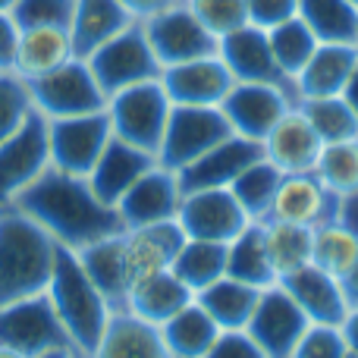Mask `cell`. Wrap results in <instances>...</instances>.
Instances as JSON below:
<instances>
[{
	"mask_svg": "<svg viewBox=\"0 0 358 358\" xmlns=\"http://www.w3.org/2000/svg\"><path fill=\"white\" fill-rule=\"evenodd\" d=\"M22 214H29L48 236L63 248L82 252L92 242H101L113 233H123L117 208L104 204L85 176L63 173L57 167H48L22 195L16 204Z\"/></svg>",
	"mask_w": 358,
	"mask_h": 358,
	"instance_id": "1",
	"label": "cell"
},
{
	"mask_svg": "<svg viewBox=\"0 0 358 358\" xmlns=\"http://www.w3.org/2000/svg\"><path fill=\"white\" fill-rule=\"evenodd\" d=\"M57 242L19 208L0 210V305L48 289Z\"/></svg>",
	"mask_w": 358,
	"mask_h": 358,
	"instance_id": "2",
	"label": "cell"
},
{
	"mask_svg": "<svg viewBox=\"0 0 358 358\" xmlns=\"http://www.w3.org/2000/svg\"><path fill=\"white\" fill-rule=\"evenodd\" d=\"M48 299L54 305L57 317H60L63 330H66L69 343H73V352H92L98 346V340L104 336L113 311L107 305V299L101 296V289L92 283V277L85 273V267H82L79 255L73 248L57 245Z\"/></svg>",
	"mask_w": 358,
	"mask_h": 358,
	"instance_id": "3",
	"label": "cell"
},
{
	"mask_svg": "<svg viewBox=\"0 0 358 358\" xmlns=\"http://www.w3.org/2000/svg\"><path fill=\"white\" fill-rule=\"evenodd\" d=\"M31 107L44 120H63V117H82V113L107 110V94L101 92L94 73L82 57L60 63L57 69L35 79H25Z\"/></svg>",
	"mask_w": 358,
	"mask_h": 358,
	"instance_id": "4",
	"label": "cell"
},
{
	"mask_svg": "<svg viewBox=\"0 0 358 358\" xmlns=\"http://www.w3.org/2000/svg\"><path fill=\"white\" fill-rule=\"evenodd\" d=\"M0 346L25 358H41L50 352H73L66 330L57 317L48 289L0 305Z\"/></svg>",
	"mask_w": 358,
	"mask_h": 358,
	"instance_id": "5",
	"label": "cell"
},
{
	"mask_svg": "<svg viewBox=\"0 0 358 358\" xmlns=\"http://www.w3.org/2000/svg\"><path fill=\"white\" fill-rule=\"evenodd\" d=\"M88 69L94 73L101 92L110 94L123 92V88L142 85V82L161 79L164 66L151 50V41L145 35L142 19H136L132 25H126L120 35H113L107 44H101L92 57H88Z\"/></svg>",
	"mask_w": 358,
	"mask_h": 358,
	"instance_id": "6",
	"label": "cell"
},
{
	"mask_svg": "<svg viewBox=\"0 0 358 358\" xmlns=\"http://www.w3.org/2000/svg\"><path fill=\"white\" fill-rule=\"evenodd\" d=\"M170 110H173V101L167 98L161 79L123 88L107 98V117H110L113 136L155 157L161 148L164 129H167Z\"/></svg>",
	"mask_w": 358,
	"mask_h": 358,
	"instance_id": "7",
	"label": "cell"
},
{
	"mask_svg": "<svg viewBox=\"0 0 358 358\" xmlns=\"http://www.w3.org/2000/svg\"><path fill=\"white\" fill-rule=\"evenodd\" d=\"M229 136H233V126L227 123L220 107L173 104L167 129H164V138H161V148H157V164L179 173L182 167H189L204 151H210L214 145H220Z\"/></svg>",
	"mask_w": 358,
	"mask_h": 358,
	"instance_id": "8",
	"label": "cell"
},
{
	"mask_svg": "<svg viewBox=\"0 0 358 358\" xmlns=\"http://www.w3.org/2000/svg\"><path fill=\"white\" fill-rule=\"evenodd\" d=\"M50 167L48 120L38 110L25 117V123L0 142V210L13 208L16 198Z\"/></svg>",
	"mask_w": 358,
	"mask_h": 358,
	"instance_id": "9",
	"label": "cell"
},
{
	"mask_svg": "<svg viewBox=\"0 0 358 358\" xmlns=\"http://www.w3.org/2000/svg\"><path fill=\"white\" fill-rule=\"evenodd\" d=\"M110 138H113V129H110L107 110L48 120L50 167L73 176H88Z\"/></svg>",
	"mask_w": 358,
	"mask_h": 358,
	"instance_id": "10",
	"label": "cell"
},
{
	"mask_svg": "<svg viewBox=\"0 0 358 358\" xmlns=\"http://www.w3.org/2000/svg\"><path fill=\"white\" fill-rule=\"evenodd\" d=\"M142 25L151 41V50H155V57L161 60L164 69L185 60L217 54V38L204 29L201 19L192 13V6L185 0L142 19Z\"/></svg>",
	"mask_w": 358,
	"mask_h": 358,
	"instance_id": "11",
	"label": "cell"
},
{
	"mask_svg": "<svg viewBox=\"0 0 358 358\" xmlns=\"http://www.w3.org/2000/svg\"><path fill=\"white\" fill-rule=\"evenodd\" d=\"M296 104V92L286 85L271 82H236L229 94L223 98L220 110L236 136L264 142V136L280 123L289 107Z\"/></svg>",
	"mask_w": 358,
	"mask_h": 358,
	"instance_id": "12",
	"label": "cell"
},
{
	"mask_svg": "<svg viewBox=\"0 0 358 358\" xmlns=\"http://www.w3.org/2000/svg\"><path fill=\"white\" fill-rule=\"evenodd\" d=\"M176 223L185 239H208V242H233L248 227V214L229 189H201L185 192L179 204Z\"/></svg>",
	"mask_w": 358,
	"mask_h": 358,
	"instance_id": "13",
	"label": "cell"
},
{
	"mask_svg": "<svg viewBox=\"0 0 358 358\" xmlns=\"http://www.w3.org/2000/svg\"><path fill=\"white\" fill-rule=\"evenodd\" d=\"M308 324L311 321L296 305V299L280 283H273L261 292L245 334L258 343L267 358H289L292 349L302 340V334L308 330Z\"/></svg>",
	"mask_w": 358,
	"mask_h": 358,
	"instance_id": "14",
	"label": "cell"
},
{
	"mask_svg": "<svg viewBox=\"0 0 358 358\" xmlns=\"http://www.w3.org/2000/svg\"><path fill=\"white\" fill-rule=\"evenodd\" d=\"M340 201L343 198L334 195L317 179L315 170L311 173H283L267 220H283L296 223V227L317 229L340 217Z\"/></svg>",
	"mask_w": 358,
	"mask_h": 358,
	"instance_id": "15",
	"label": "cell"
},
{
	"mask_svg": "<svg viewBox=\"0 0 358 358\" xmlns=\"http://www.w3.org/2000/svg\"><path fill=\"white\" fill-rule=\"evenodd\" d=\"M179 204H182L179 176L173 170L155 164V167H151L148 173L138 176L136 185L117 201V214H120V220H123L126 229L155 227V223L176 220Z\"/></svg>",
	"mask_w": 358,
	"mask_h": 358,
	"instance_id": "16",
	"label": "cell"
},
{
	"mask_svg": "<svg viewBox=\"0 0 358 358\" xmlns=\"http://www.w3.org/2000/svg\"><path fill=\"white\" fill-rule=\"evenodd\" d=\"M161 85L173 104L182 107H220L229 88L236 85L233 73L217 54L185 60L161 73Z\"/></svg>",
	"mask_w": 358,
	"mask_h": 358,
	"instance_id": "17",
	"label": "cell"
},
{
	"mask_svg": "<svg viewBox=\"0 0 358 358\" xmlns=\"http://www.w3.org/2000/svg\"><path fill=\"white\" fill-rule=\"evenodd\" d=\"M217 57L227 63L236 82H271V85L292 88V79H286L283 69L277 66L271 50V38L264 29L245 22L242 29L217 38ZM296 92V88H292ZM299 101V98H296Z\"/></svg>",
	"mask_w": 358,
	"mask_h": 358,
	"instance_id": "18",
	"label": "cell"
},
{
	"mask_svg": "<svg viewBox=\"0 0 358 358\" xmlns=\"http://www.w3.org/2000/svg\"><path fill=\"white\" fill-rule=\"evenodd\" d=\"M258 157H264L261 142L242 136H229L220 145H214L210 151H204L198 161H192L189 167L179 170V185L185 192H201V189H229L236 182V176L245 167H252Z\"/></svg>",
	"mask_w": 358,
	"mask_h": 358,
	"instance_id": "19",
	"label": "cell"
},
{
	"mask_svg": "<svg viewBox=\"0 0 358 358\" xmlns=\"http://www.w3.org/2000/svg\"><path fill=\"white\" fill-rule=\"evenodd\" d=\"M321 148L324 142L311 129L299 104H292L261 142L264 161H271L280 173H311L317 157H321Z\"/></svg>",
	"mask_w": 358,
	"mask_h": 358,
	"instance_id": "20",
	"label": "cell"
},
{
	"mask_svg": "<svg viewBox=\"0 0 358 358\" xmlns=\"http://www.w3.org/2000/svg\"><path fill=\"white\" fill-rule=\"evenodd\" d=\"M286 292L296 299V305L305 311L311 324H336L343 327L349 315V299L346 289L336 277H330L327 271H321L317 264H305L299 271L286 273L280 280Z\"/></svg>",
	"mask_w": 358,
	"mask_h": 358,
	"instance_id": "21",
	"label": "cell"
},
{
	"mask_svg": "<svg viewBox=\"0 0 358 358\" xmlns=\"http://www.w3.org/2000/svg\"><path fill=\"white\" fill-rule=\"evenodd\" d=\"M182 242L185 236L176 220L123 229V261H126V273H129V286H136L138 280L151 277V273L167 271Z\"/></svg>",
	"mask_w": 358,
	"mask_h": 358,
	"instance_id": "22",
	"label": "cell"
},
{
	"mask_svg": "<svg viewBox=\"0 0 358 358\" xmlns=\"http://www.w3.org/2000/svg\"><path fill=\"white\" fill-rule=\"evenodd\" d=\"M155 164H157L155 155H148V151H142V148H136V145L113 136L85 179L101 201L117 208V201L136 185V179L142 173H148Z\"/></svg>",
	"mask_w": 358,
	"mask_h": 358,
	"instance_id": "23",
	"label": "cell"
},
{
	"mask_svg": "<svg viewBox=\"0 0 358 358\" xmlns=\"http://www.w3.org/2000/svg\"><path fill=\"white\" fill-rule=\"evenodd\" d=\"M73 358H173L161 336V327L136 317L132 311H113L104 336L85 355Z\"/></svg>",
	"mask_w": 358,
	"mask_h": 358,
	"instance_id": "24",
	"label": "cell"
},
{
	"mask_svg": "<svg viewBox=\"0 0 358 358\" xmlns=\"http://www.w3.org/2000/svg\"><path fill=\"white\" fill-rule=\"evenodd\" d=\"M358 63L355 44H317L315 54L308 57L299 76L292 79L296 98H330V94H343L349 76H352Z\"/></svg>",
	"mask_w": 358,
	"mask_h": 358,
	"instance_id": "25",
	"label": "cell"
},
{
	"mask_svg": "<svg viewBox=\"0 0 358 358\" xmlns=\"http://www.w3.org/2000/svg\"><path fill=\"white\" fill-rule=\"evenodd\" d=\"M132 22H136L132 13L120 0H76L73 22H69L73 54L88 60L101 44H107Z\"/></svg>",
	"mask_w": 358,
	"mask_h": 358,
	"instance_id": "26",
	"label": "cell"
},
{
	"mask_svg": "<svg viewBox=\"0 0 358 358\" xmlns=\"http://www.w3.org/2000/svg\"><path fill=\"white\" fill-rule=\"evenodd\" d=\"M76 255H79L85 273L92 277V283L107 299L110 311H126L132 286H129V273H126V261H123V233H113L101 242H92V245H85Z\"/></svg>",
	"mask_w": 358,
	"mask_h": 358,
	"instance_id": "27",
	"label": "cell"
},
{
	"mask_svg": "<svg viewBox=\"0 0 358 358\" xmlns=\"http://www.w3.org/2000/svg\"><path fill=\"white\" fill-rule=\"evenodd\" d=\"M73 38L69 29L60 25H35V29H19L16 41V60H13V73L22 79H35L60 63L73 60Z\"/></svg>",
	"mask_w": 358,
	"mask_h": 358,
	"instance_id": "28",
	"label": "cell"
},
{
	"mask_svg": "<svg viewBox=\"0 0 358 358\" xmlns=\"http://www.w3.org/2000/svg\"><path fill=\"white\" fill-rule=\"evenodd\" d=\"M192 299H195V292L167 267V271L151 273V277L138 280V283L132 286L126 311H132L136 317L155 324V327H161V324L170 321L179 308H185Z\"/></svg>",
	"mask_w": 358,
	"mask_h": 358,
	"instance_id": "29",
	"label": "cell"
},
{
	"mask_svg": "<svg viewBox=\"0 0 358 358\" xmlns=\"http://www.w3.org/2000/svg\"><path fill=\"white\" fill-rule=\"evenodd\" d=\"M261 292L264 289L248 286L236 277H220L208 289L198 292L195 302L214 317L220 330H245L255 315V305H258Z\"/></svg>",
	"mask_w": 358,
	"mask_h": 358,
	"instance_id": "30",
	"label": "cell"
},
{
	"mask_svg": "<svg viewBox=\"0 0 358 358\" xmlns=\"http://www.w3.org/2000/svg\"><path fill=\"white\" fill-rule=\"evenodd\" d=\"M161 336L173 358H204L214 340L220 336L217 321L192 299L185 308H179L170 321L161 324Z\"/></svg>",
	"mask_w": 358,
	"mask_h": 358,
	"instance_id": "31",
	"label": "cell"
},
{
	"mask_svg": "<svg viewBox=\"0 0 358 358\" xmlns=\"http://www.w3.org/2000/svg\"><path fill=\"white\" fill-rule=\"evenodd\" d=\"M227 277H236L258 289L277 283V273H273L264 245V223L252 220L233 242H227Z\"/></svg>",
	"mask_w": 358,
	"mask_h": 358,
	"instance_id": "32",
	"label": "cell"
},
{
	"mask_svg": "<svg viewBox=\"0 0 358 358\" xmlns=\"http://www.w3.org/2000/svg\"><path fill=\"white\" fill-rule=\"evenodd\" d=\"M299 19L321 44L358 41V6L352 0H299Z\"/></svg>",
	"mask_w": 358,
	"mask_h": 358,
	"instance_id": "33",
	"label": "cell"
},
{
	"mask_svg": "<svg viewBox=\"0 0 358 358\" xmlns=\"http://www.w3.org/2000/svg\"><path fill=\"white\" fill-rule=\"evenodd\" d=\"M170 271L198 296L210 283L227 277V245L223 242H208V239H185L179 245Z\"/></svg>",
	"mask_w": 358,
	"mask_h": 358,
	"instance_id": "34",
	"label": "cell"
},
{
	"mask_svg": "<svg viewBox=\"0 0 358 358\" xmlns=\"http://www.w3.org/2000/svg\"><path fill=\"white\" fill-rule=\"evenodd\" d=\"M311 264H317L343 283L358 267V233L340 217L317 227L311 239Z\"/></svg>",
	"mask_w": 358,
	"mask_h": 358,
	"instance_id": "35",
	"label": "cell"
},
{
	"mask_svg": "<svg viewBox=\"0 0 358 358\" xmlns=\"http://www.w3.org/2000/svg\"><path fill=\"white\" fill-rule=\"evenodd\" d=\"M311 239H315V229L308 227H296V223H283V220H264V245H267V258H271L273 273H277V283L286 273L311 264Z\"/></svg>",
	"mask_w": 358,
	"mask_h": 358,
	"instance_id": "36",
	"label": "cell"
},
{
	"mask_svg": "<svg viewBox=\"0 0 358 358\" xmlns=\"http://www.w3.org/2000/svg\"><path fill=\"white\" fill-rule=\"evenodd\" d=\"M299 110L305 113V120L311 123V129L317 132L324 145L334 142H349L358 138V113L346 104L343 94H330V98H305L296 101Z\"/></svg>",
	"mask_w": 358,
	"mask_h": 358,
	"instance_id": "37",
	"label": "cell"
},
{
	"mask_svg": "<svg viewBox=\"0 0 358 358\" xmlns=\"http://www.w3.org/2000/svg\"><path fill=\"white\" fill-rule=\"evenodd\" d=\"M280 179H283V173H280L271 161L258 157L252 167H245L239 176H236V182L229 185V192H233L236 201L242 204L248 220L264 223L267 214H271L273 195H277V189H280Z\"/></svg>",
	"mask_w": 358,
	"mask_h": 358,
	"instance_id": "38",
	"label": "cell"
},
{
	"mask_svg": "<svg viewBox=\"0 0 358 358\" xmlns=\"http://www.w3.org/2000/svg\"><path fill=\"white\" fill-rule=\"evenodd\" d=\"M267 38H271L273 60H277V66L283 69L286 79H296L299 69L308 63V57L315 54V48L321 44L315 38V31H311L299 16H292V19H286V22L267 29Z\"/></svg>",
	"mask_w": 358,
	"mask_h": 358,
	"instance_id": "39",
	"label": "cell"
},
{
	"mask_svg": "<svg viewBox=\"0 0 358 358\" xmlns=\"http://www.w3.org/2000/svg\"><path fill=\"white\" fill-rule=\"evenodd\" d=\"M315 173L334 195L346 198L358 192V138L324 145L315 164Z\"/></svg>",
	"mask_w": 358,
	"mask_h": 358,
	"instance_id": "40",
	"label": "cell"
},
{
	"mask_svg": "<svg viewBox=\"0 0 358 358\" xmlns=\"http://www.w3.org/2000/svg\"><path fill=\"white\" fill-rule=\"evenodd\" d=\"M35 110L29 98L25 79L16 73H0V142L13 136L19 126L25 123V117Z\"/></svg>",
	"mask_w": 358,
	"mask_h": 358,
	"instance_id": "41",
	"label": "cell"
},
{
	"mask_svg": "<svg viewBox=\"0 0 358 358\" xmlns=\"http://www.w3.org/2000/svg\"><path fill=\"white\" fill-rule=\"evenodd\" d=\"M76 0H16L10 19L16 29H35V25H60L69 29L73 22Z\"/></svg>",
	"mask_w": 358,
	"mask_h": 358,
	"instance_id": "42",
	"label": "cell"
},
{
	"mask_svg": "<svg viewBox=\"0 0 358 358\" xmlns=\"http://www.w3.org/2000/svg\"><path fill=\"white\" fill-rule=\"evenodd\" d=\"M185 3L192 6V13L201 19V25L214 38L229 35L248 22L245 0H185Z\"/></svg>",
	"mask_w": 358,
	"mask_h": 358,
	"instance_id": "43",
	"label": "cell"
},
{
	"mask_svg": "<svg viewBox=\"0 0 358 358\" xmlns=\"http://www.w3.org/2000/svg\"><path fill=\"white\" fill-rule=\"evenodd\" d=\"M349 340L336 324H308L289 358H349Z\"/></svg>",
	"mask_w": 358,
	"mask_h": 358,
	"instance_id": "44",
	"label": "cell"
},
{
	"mask_svg": "<svg viewBox=\"0 0 358 358\" xmlns=\"http://www.w3.org/2000/svg\"><path fill=\"white\" fill-rule=\"evenodd\" d=\"M248 22L258 29H273V25L286 22V19L299 16V0H245Z\"/></svg>",
	"mask_w": 358,
	"mask_h": 358,
	"instance_id": "45",
	"label": "cell"
},
{
	"mask_svg": "<svg viewBox=\"0 0 358 358\" xmlns=\"http://www.w3.org/2000/svg\"><path fill=\"white\" fill-rule=\"evenodd\" d=\"M204 358H267L245 330H220Z\"/></svg>",
	"mask_w": 358,
	"mask_h": 358,
	"instance_id": "46",
	"label": "cell"
},
{
	"mask_svg": "<svg viewBox=\"0 0 358 358\" xmlns=\"http://www.w3.org/2000/svg\"><path fill=\"white\" fill-rule=\"evenodd\" d=\"M340 220H346L349 227L358 233V192L355 195H346L340 201ZM343 289H346V299H349V308L352 305H358V267L352 273H349L346 280H343Z\"/></svg>",
	"mask_w": 358,
	"mask_h": 358,
	"instance_id": "47",
	"label": "cell"
},
{
	"mask_svg": "<svg viewBox=\"0 0 358 358\" xmlns=\"http://www.w3.org/2000/svg\"><path fill=\"white\" fill-rule=\"evenodd\" d=\"M16 41L19 29L10 19V13H0V73H13V60H16Z\"/></svg>",
	"mask_w": 358,
	"mask_h": 358,
	"instance_id": "48",
	"label": "cell"
},
{
	"mask_svg": "<svg viewBox=\"0 0 358 358\" xmlns=\"http://www.w3.org/2000/svg\"><path fill=\"white\" fill-rule=\"evenodd\" d=\"M120 3L132 13V19H148V16H155V13L179 3V0H120Z\"/></svg>",
	"mask_w": 358,
	"mask_h": 358,
	"instance_id": "49",
	"label": "cell"
},
{
	"mask_svg": "<svg viewBox=\"0 0 358 358\" xmlns=\"http://www.w3.org/2000/svg\"><path fill=\"white\" fill-rule=\"evenodd\" d=\"M343 334H346V340H349V349L358 352V305L349 308L346 321H343Z\"/></svg>",
	"mask_w": 358,
	"mask_h": 358,
	"instance_id": "50",
	"label": "cell"
},
{
	"mask_svg": "<svg viewBox=\"0 0 358 358\" xmlns=\"http://www.w3.org/2000/svg\"><path fill=\"white\" fill-rule=\"evenodd\" d=\"M343 98H346V104H349V107H352V110L358 113V63H355L352 76H349L346 88H343Z\"/></svg>",
	"mask_w": 358,
	"mask_h": 358,
	"instance_id": "51",
	"label": "cell"
},
{
	"mask_svg": "<svg viewBox=\"0 0 358 358\" xmlns=\"http://www.w3.org/2000/svg\"><path fill=\"white\" fill-rule=\"evenodd\" d=\"M0 358H25V355H19V352H13V349L0 346Z\"/></svg>",
	"mask_w": 358,
	"mask_h": 358,
	"instance_id": "52",
	"label": "cell"
},
{
	"mask_svg": "<svg viewBox=\"0 0 358 358\" xmlns=\"http://www.w3.org/2000/svg\"><path fill=\"white\" fill-rule=\"evenodd\" d=\"M13 3H16V0H0V13H10Z\"/></svg>",
	"mask_w": 358,
	"mask_h": 358,
	"instance_id": "53",
	"label": "cell"
},
{
	"mask_svg": "<svg viewBox=\"0 0 358 358\" xmlns=\"http://www.w3.org/2000/svg\"><path fill=\"white\" fill-rule=\"evenodd\" d=\"M41 358H73V352H50V355H41Z\"/></svg>",
	"mask_w": 358,
	"mask_h": 358,
	"instance_id": "54",
	"label": "cell"
},
{
	"mask_svg": "<svg viewBox=\"0 0 358 358\" xmlns=\"http://www.w3.org/2000/svg\"><path fill=\"white\" fill-rule=\"evenodd\" d=\"M349 358H358V352H352V355H349Z\"/></svg>",
	"mask_w": 358,
	"mask_h": 358,
	"instance_id": "55",
	"label": "cell"
},
{
	"mask_svg": "<svg viewBox=\"0 0 358 358\" xmlns=\"http://www.w3.org/2000/svg\"><path fill=\"white\" fill-rule=\"evenodd\" d=\"M352 3H355V6H358V0H352Z\"/></svg>",
	"mask_w": 358,
	"mask_h": 358,
	"instance_id": "56",
	"label": "cell"
},
{
	"mask_svg": "<svg viewBox=\"0 0 358 358\" xmlns=\"http://www.w3.org/2000/svg\"><path fill=\"white\" fill-rule=\"evenodd\" d=\"M355 48H358V41H355Z\"/></svg>",
	"mask_w": 358,
	"mask_h": 358,
	"instance_id": "57",
	"label": "cell"
}]
</instances>
